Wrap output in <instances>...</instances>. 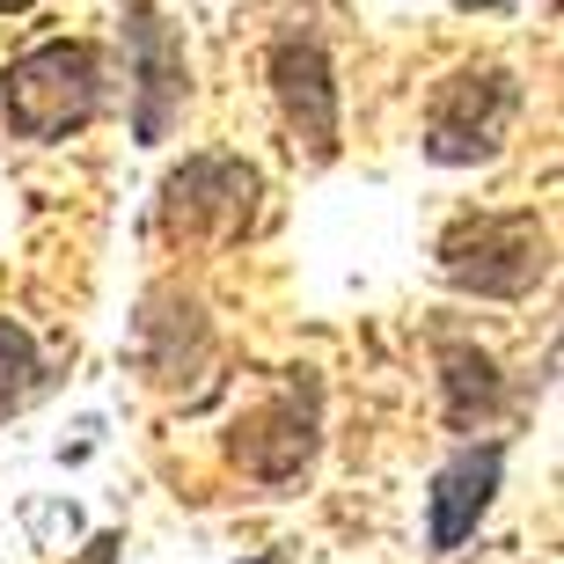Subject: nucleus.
I'll use <instances>...</instances> for the list:
<instances>
[{
  "label": "nucleus",
  "mask_w": 564,
  "mask_h": 564,
  "mask_svg": "<svg viewBox=\"0 0 564 564\" xmlns=\"http://www.w3.org/2000/svg\"><path fill=\"white\" fill-rule=\"evenodd\" d=\"M118 550H126V535H118V528H104V535H96V543H88L74 564H118Z\"/></svg>",
  "instance_id": "11"
},
{
  "label": "nucleus",
  "mask_w": 564,
  "mask_h": 564,
  "mask_svg": "<svg viewBox=\"0 0 564 564\" xmlns=\"http://www.w3.org/2000/svg\"><path fill=\"white\" fill-rule=\"evenodd\" d=\"M37 389H44V352H37V337L0 315V419H15V411L37 397Z\"/></svg>",
  "instance_id": "10"
},
{
  "label": "nucleus",
  "mask_w": 564,
  "mask_h": 564,
  "mask_svg": "<svg viewBox=\"0 0 564 564\" xmlns=\"http://www.w3.org/2000/svg\"><path fill=\"white\" fill-rule=\"evenodd\" d=\"M257 169L235 154H198L162 184V228L169 235H235L257 213Z\"/></svg>",
  "instance_id": "7"
},
{
  "label": "nucleus",
  "mask_w": 564,
  "mask_h": 564,
  "mask_svg": "<svg viewBox=\"0 0 564 564\" xmlns=\"http://www.w3.org/2000/svg\"><path fill=\"white\" fill-rule=\"evenodd\" d=\"M499 484H506V440H469L462 455L440 462L433 491H425V550H433V557H455L484 528Z\"/></svg>",
  "instance_id": "8"
},
{
  "label": "nucleus",
  "mask_w": 564,
  "mask_h": 564,
  "mask_svg": "<svg viewBox=\"0 0 564 564\" xmlns=\"http://www.w3.org/2000/svg\"><path fill=\"white\" fill-rule=\"evenodd\" d=\"M104 52L82 37H52L37 52H22L8 74H0V118L15 140H66V132H82L96 110H104Z\"/></svg>",
  "instance_id": "1"
},
{
  "label": "nucleus",
  "mask_w": 564,
  "mask_h": 564,
  "mask_svg": "<svg viewBox=\"0 0 564 564\" xmlns=\"http://www.w3.org/2000/svg\"><path fill=\"white\" fill-rule=\"evenodd\" d=\"M315 425H323V397H315V381L308 375H293L279 397H264L250 411V419L235 425V440H228V455L250 469V477H264V484H286V477H301L315 462Z\"/></svg>",
  "instance_id": "6"
},
{
  "label": "nucleus",
  "mask_w": 564,
  "mask_h": 564,
  "mask_svg": "<svg viewBox=\"0 0 564 564\" xmlns=\"http://www.w3.org/2000/svg\"><path fill=\"white\" fill-rule=\"evenodd\" d=\"M455 8H513V0H455Z\"/></svg>",
  "instance_id": "13"
},
{
  "label": "nucleus",
  "mask_w": 564,
  "mask_h": 564,
  "mask_svg": "<svg viewBox=\"0 0 564 564\" xmlns=\"http://www.w3.org/2000/svg\"><path fill=\"white\" fill-rule=\"evenodd\" d=\"M250 564H272V557H250Z\"/></svg>",
  "instance_id": "14"
},
{
  "label": "nucleus",
  "mask_w": 564,
  "mask_h": 564,
  "mask_svg": "<svg viewBox=\"0 0 564 564\" xmlns=\"http://www.w3.org/2000/svg\"><path fill=\"white\" fill-rule=\"evenodd\" d=\"M440 389H447V425L455 433H469V425H484L499 411V367L484 352H469V345L440 352Z\"/></svg>",
  "instance_id": "9"
},
{
  "label": "nucleus",
  "mask_w": 564,
  "mask_h": 564,
  "mask_svg": "<svg viewBox=\"0 0 564 564\" xmlns=\"http://www.w3.org/2000/svg\"><path fill=\"white\" fill-rule=\"evenodd\" d=\"M550 272V228L535 213H469L440 235V279L477 301H521Z\"/></svg>",
  "instance_id": "2"
},
{
  "label": "nucleus",
  "mask_w": 564,
  "mask_h": 564,
  "mask_svg": "<svg viewBox=\"0 0 564 564\" xmlns=\"http://www.w3.org/2000/svg\"><path fill=\"white\" fill-rule=\"evenodd\" d=\"M272 96H279V118H286V140L308 162H337V82L315 30H286L272 44Z\"/></svg>",
  "instance_id": "5"
},
{
  "label": "nucleus",
  "mask_w": 564,
  "mask_h": 564,
  "mask_svg": "<svg viewBox=\"0 0 564 564\" xmlns=\"http://www.w3.org/2000/svg\"><path fill=\"white\" fill-rule=\"evenodd\" d=\"M22 8H37V0H0V15H22Z\"/></svg>",
  "instance_id": "12"
},
{
  "label": "nucleus",
  "mask_w": 564,
  "mask_h": 564,
  "mask_svg": "<svg viewBox=\"0 0 564 564\" xmlns=\"http://www.w3.org/2000/svg\"><path fill=\"white\" fill-rule=\"evenodd\" d=\"M521 110V82L506 66H455L425 104V162L477 169L506 147V126Z\"/></svg>",
  "instance_id": "3"
},
{
  "label": "nucleus",
  "mask_w": 564,
  "mask_h": 564,
  "mask_svg": "<svg viewBox=\"0 0 564 564\" xmlns=\"http://www.w3.org/2000/svg\"><path fill=\"white\" fill-rule=\"evenodd\" d=\"M126 59H132V140L162 147L191 96V66H184V37L162 22L154 0H126Z\"/></svg>",
  "instance_id": "4"
}]
</instances>
